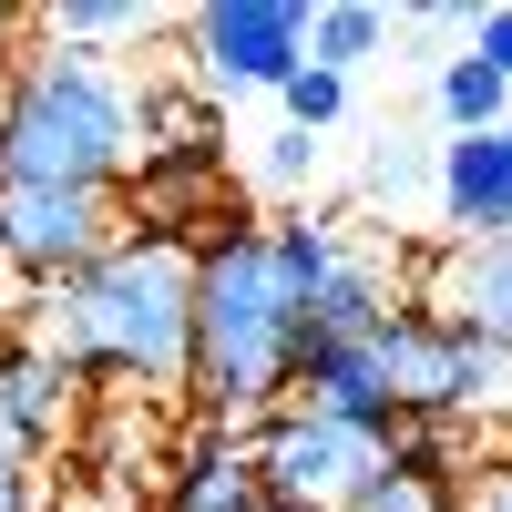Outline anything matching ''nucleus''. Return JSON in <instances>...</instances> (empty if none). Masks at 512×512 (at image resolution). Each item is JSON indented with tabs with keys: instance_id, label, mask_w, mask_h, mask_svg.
I'll return each mask as SVG.
<instances>
[{
	"instance_id": "2",
	"label": "nucleus",
	"mask_w": 512,
	"mask_h": 512,
	"mask_svg": "<svg viewBox=\"0 0 512 512\" xmlns=\"http://www.w3.org/2000/svg\"><path fill=\"white\" fill-rule=\"evenodd\" d=\"M297 349H308V318L287 308L256 216H236L216 246H195V349H185V390L205 410V431H256V420H277L297 400Z\"/></svg>"
},
{
	"instance_id": "3",
	"label": "nucleus",
	"mask_w": 512,
	"mask_h": 512,
	"mask_svg": "<svg viewBox=\"0 0 512 512\" xmlns=\"http://www.w3.org/2000/svg\"><path fill=\"white\" fill-rule=\"evenodd\" d=\"M144 164V82H123L93 52H31L0 62V185H93L123 195Z\"/></svg>"
},
{
	"instance_id": "7",
	"label": "nucleus",
	"mask_w": 512,
	"mask_h": 512,
	"mask_svg": "<svg viewBox=\"0 0 512 512\" xmlns=\"http://www.w3.org/2000/svg\"><path fill=\"white\" fill-rule=\"evenodd\" d=\"M369 369H379V400H390L400 431L410 420H451V400H461V328H441L420 297H400V308L369 328Z\"/></svg>"
},
{
	"instance_id": "8",
	"label": "nucleus",
	"mask_w": 512,
	"mask_h": 512,
	"mask_svg": "<svg viewBox=\"0 0 512 512\" xmlns=\"http://www.w3.org/2000/svg\"><path fill=\"white\" fill-rule=\"evenodd\" d=\"M123 226L134 236H175V246H216L236 226L226 154H144L134 185H123Z\"/></svg>"
},
{
	"instance_id": "18",
	"label": "nucleus",
	"mask_w": 512,
	"mask_h": 512,
	"mask_svg": "<svg viewBox=\"0 0 512 512\" xmlns=\"http://www.w3.org/2000/svg\"><path fill=\"white\" fill-rule=\"evenodd\" d=\"M451 420H512V359L482 349V338H461V400Z\"/></svg>"
},
{
	"instance_id": "17",
	"label": "nucleus",
	"mask_w": 512,
	"mask_h": 512,
	"mask_svg": "<svg viewBox=\"0 0 512 512\" xmlns=\"http://www.w3.org/2000/svg\"><path fill=\"white\" fill-rule=\"evenodd\" d=\"M502 103H512V82H502V72H482L472 52L441 62V123H451V134H492V123H512Z\"/></svg>"
},
{
	"instance_id": "10",
	"label": "nucleus",
	"mask_w": 512,
	"mask_h": 512,
	"mask_svg": "<svg viewBox=\"0 0 512 512\" xmlns=\"http://www.w3.org/2000/svg\"><path fill=\"white\" fill-rule=\"evenodd\" d=\"M62 420H72V369L41 349V338H0V441H11L21 461L41 441H62Z\"/></svg>"
},
{
	"instance_id": "24",
	"label": "nucleus",
	"mask_w": 512,
	"mask_h": 512,
	"mask_svg": "<svg viewBox=\"0 0 512 512\" xmlns=\"http://www.w3.org/2000/svg\"><path fill=\"white\" fill-rule=\"evenodd\" d=\"M11 41H21V11H0V62H11Z\"/></svg>"
},
{
	"instance_id": "4",
	"label": "nucleus",
	"mask_w": 512,
	"mask_h": 512,
	"mask_svg": "<svg viewBox=\"0 0 512 512\" xmlns=\"http://www.w3.org/2000/svg\"><path fill=\"white\" fill-rule=\"evenodd\" d=\"M246 461L277 512H359V492L390 472V431H349L328 410H277L246 431Z\"/></svg>"
},
{
	"instance_id": "20",
	"label": "nucleus",
	"mask_w": 512,
	"mask_h": 512,
	"mask_svg": "<svg viewBox=\"0 0 512 512\" xmlns=\"http://www.w3.org/2000/svg\"><path fill=\"white\" fill-rule=\"evenodd\" d=\"M318 175V134H267V185H308Z\"/></svg>"
},
{
	"instance_id": "16",
	"label": "nucleus",
	"mask_w": 512,
	"mask_h": 512,
	"mask_svg": "<svg viewBox=\"0 0 512 512\" xmlns=\"http://www.w3.org/2000/svg\"><path fill=\"white\" fill-rule=\"evenodd\" d=\"M379 41H390V11H369V0H328L308 11V62L349 82V62H379Z\"/></svg>"
},
{
	"instance_id": "6",
	"label": "nucleus",
	"mask_w": 512,
	"mask_h": 512,
	"mask_svg": "<svg viewBox=\"0 0 512 512\" xmlns=\"http://www.w3.org/2000/svg\"><path fill=\"white\" fill-rule=\"evenodd\" d=\"M185 62L195 93H277L287 72H308V11L297 0H205L185 11Z\"/></svg>"
},
{
	"instance_id": "5",
	"label": "nucleus",
	"mask_w": 512,
	"mask_h": 512,
	"mask_svg": "<svg viewBox=\"0 0 512 512\" xmlns=\"http://www.w3.org/2000/svg\"><path fill=\"white\" fill-rule=\"evenodd\" d=\"M123 236V195L93 185H0V277H31L41 297L72 287Z\"/></svg>"
},
{
	"instance_id": "14",
	"label": "nucleus",
	"mask_w": 512,
	"mask_h": 512,
	"mask_svg": "<svg viewBox=\"0 0 512 512\" xmlns=\"http://www.w3.org/2000/svg\"><path fill=\"white\" fill-rule=\"evenodd\" d=\"M400 308V287H390V267H379V256H338V277H328V297L308 308V338H369L379 318Z\"/></svg>"
},
{
	"instance_id": "1",
	"label": "nucleus",
	"mask_w": 512,
	"mask_h": 512,
	"mask_svg": "<svg viewBox=\"0 0 512 512\" xmlns=\"http://www.w3.org/2000/svg\"><path fill=\"white\" fill-rule=\"evenodd\" d=\"M41 349L72 379H134V390H185L195 349V246L123 226L72 287L41 297Z\"/></svg>"
},
{
	"instance_id": "25",
	"label": "nucleus",
	"mask_w": 512,
	"mask_h": 512,
	"mask_svg": "<svg viewBox=\"0 0 512 512\" xmlns=\"http://www.w3.org/2000/svg\"><path fill=\"white\" fill-rule=\"evenodd\" d=\"M502 154H512V123H502Z\"/></svg>"
},
{
	"instance_id": "21",
	"label": "nucleus",
	"mask_w": 512,
	"mask_h": 512,
	"mask_svg": "<svg viewBox=\"0 0 512 512\" xmlns=\"http://www.w3.org/2000/svg\"><path fill=\"white\" fill-rule=\"evenodd\" d=\"M472 62L512 82V0H502V11H482V21H472Z\"/></svg>"
},
{
	"instance_id": "13",
	"label": "nucleus",
	"mask_w": 512,
	"mask_h": 512,
	"mask_svg": "<svg viewBox=\"0 0 512 512\" xmlns=\"http://www.w3.org/2000/svg\"><path fill=\"white\" fill-rule=\"evenodd\" d=\"M256 236H267V267L287 287V308L308 318L318 297H328V277H338V256H349V226H328V216H267Z\"/></svg>"
},
{
	"instance_id": "12",
	"label": "nucleus",
	"mask_w": 512,
	"mask_h": 512,
	"mask_svg": "<svg viewBox=\"0 0 512 512\" xmlns=\"http://www.w3.org/2000/svg\"><path fill=\"white\" fill-rule=\"evenodd\" d=\"M175 512H267V482H256L246 461V431H195L175 451Z\"/></svg>"
},
{
	"instance_id": "19",
	"label": "nucleus",
	"mask_w": 512,
	"mask_h": 512,
	"mask_svg": "<svg viewBox=\"0 0 512 512\" xmlns=\"http://www.w3.org/2000/svg\"><path fill=\"white\" fill-rule=\"evenodd\" d=\"M277 103H287V134H328V123L349 113V82L308 62V72H287V82H277Z\"/></svg>"
},
{
	"instance_id": "22",
	"label": "nucleus",
	"mask_w": 512,
	"mask_h": 512,
	"mask_svg": "<svg viewBox=\"0 0 512 512\" xmlns=\"http://www.w3.org/2000/svg\"><path fill=\"white\" fill-rule=\"evenodd\" d=\"M461 512H512V461H492V472L461 482Z\"/></svg>"
},
{
	"instance_id": "9",
	"label": "nucleus",
	"mask_w": 512,
	"mask_h": 512,
	"mask_svg": "<svg viewBox=\"0 0 512 512\" xmlns=\"http://www.w3.org/2000/svg\"><path fill=\"white\" fill-rule=\"evenodd\" d=\"M420 308L512 359V236H451L441 256H420Z\"/></svg>"
},
{
	"instance_id": "11",
	"label": "nucleus",
	"mask_w": 512,
	"mask_h": 512,
	"mask_svg": "<svg viewBox=\"0 0 512 512\" xmlns=\"http://www.w3.org/2000/svg\"><path fill=\"white\" fill-rule=\"evenodd\" d=\"M431 185H441L451 236H512V154H502V123H492V134H451L441 164H431Z\"/></svg>"
},
{
	"instance_id": "23",
	"label": "nucleus",
	"mask_w": 512,
	"mask_h": 512,
	"mask_svg": "<svg viewBox=\"0 0 512 512\" xmlns=\"http://www.w3.org/2000/svg\"><path fill=\"white\" fill-rule=\"evenodd\" d=\"M0 512H31V461L0 441Z\"/></svg>"
},
{
	"instance_id": "15",
	"label": "nucleus",
	"mask_w": 512,
	"mask_h": 512,
	"mask_svg": "<svg viewBox=\"0 0 512 512\" xmlns=\"http://www.w3.org/2000/svg\"><path fill=\"white\" fill-rule=\"evenodd\" d=\"M21 31H41L52 52H113V41H144L154 11H134V0H52V11H21Z\"/></svg>"
}]
</instances>
